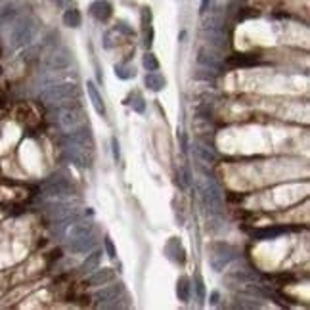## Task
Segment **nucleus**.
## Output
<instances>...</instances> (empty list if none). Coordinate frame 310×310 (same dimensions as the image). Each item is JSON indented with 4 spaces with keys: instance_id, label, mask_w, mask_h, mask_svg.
Returning <instances> with one entry per match:
<instances>
[{
    "instance_id": "f257e3e1",
    "label": "nucleus",
    "mask_w": 310,
    "mask_h": 310,
    "mask_svg": "<svg viewBox=\"0 0 310 310\" xmlns=\"http://www.w3.org/2000/svg\"><path fill=\"white\" fill-rule=\"evenodd\" d=\"M199 194H201V199H203V205L207 207V211H209L211 215H221L222 207H224L222 190L211 177H207L203 180V184L199 186Z\"/></svg>"
},
{
    "instance_id": "f03ea898",
    "label": "nucleus",
    "mask_w": 310,
    "mask_h": 310,
    "mask_svg": "<svg viewBox=\"0 0 310 310\" xmlns=\"http://www.w3.org/2000/svg\"><path fill=\"white\" fill-rule=\"evenodd\" d=\"M79 94H81V89L75 83H58V85H48L41 92V100H44L48 106H56L71 98H79Z\"/></svg>"
},
{
    "instance_id": "7ed1b4c3",
    "label": "nucleus",
    "mask_w": 310,
    "mask_h": 310,
    "mask_svg": "<svg viewBox=\"0 0 310 310\" xmlns=\"http://www.w3.org/2000/svg\"><path fill=\"white\" fill-rule=\"evenodd\" d=\"M56 113H58L60 127H62L66 133L75 131L77 127L85 125V121H87V115H85V111H83L81 104H79L77 100H73L71 104H67V106H64V108L56 110Z\"/></svg>"
},
{
    "instance_id": "20e7f679",
    "label": "nucleus",
    "mask_w": 310,
    "mask_h": 310,
    "mask_svg": "<svg viewBox=\"0 0 310 310\" xmlns=\"http://www.w3.org/2000/svg\"><path fill=\"white\" fill-rule=\"evenodd\" d=\"M66 157L77 167L87 169L94 163V144H66Z\"/></svg>"
},
{
    "instance_id": "39448f33",
    "label": "nucleus",
    "mask_w": 310,
    "mask_h": 310,
    "mask_svg": "<svg viewBox=\"0 0 310 310\" xmlns=\"http://www.w3.org/2000/svg\"><path fill=\"white\" fill-rule=\"evenodd\" d=\"M46 198L52 199H62V198H71L75 194V188L71 186V182L64 177H50L43 184Z\"/></svg>"
},
{
    "instance_id": "423d86ee",
    "label": "nucleus",
    "mask_w": 310,
    "mask_h": 310,
    "mask_svg": "<svg viewBox=\"0 0 310 310\" xmlns=\"http://www.w3.org/2000/svg\"><path fill=\"white\" fill-rule=\"evenodd\" d=\"M236 257V249L228 244H215L211 249V259L209 263L213 266L215 272H221L224 270V266L230 265V261Z\"/></svg>"
},
{
    "instance_id": "0eeeda50",
    "label": "nucleus",
    "mask_w": 310,
    "mask_h": 310,
    "mask_svg": "<svg viewBox=\"0 0 310 310\" xmlns=\"http://www.w3.org/2000/svg\"><path fill=\"white\" fill-rule=\"evenodd\" d=\"M123 284H111V286H104L102 289H98L96 291V295H94V299L98 301V307L100 305H104V303H111V301H117L121 295H123Z\"/></svg>"
},
{
    "instance_id": "6e6552de",
    "label": "nucleus",
    "mask_w": 310,
    "mask_h": 310,
    "mask_svg": "<svg viewBox=\"0 0 310 310\" xmlns=\"http://www.w3.org/2000/svg\"><path fill=\"white\" fill-rule=\"evenodd\" d=\"M115 280V270H111V268H96L94 272H90L89 278H87V282H85V286H89V288H100V286H106V284H110Z\"/></svg>"
},
{
    "instance_id": "1a4fd4ad",
    "label": "nucleus",
    "mask_w": 310,
    "mask_h": 310,
    "mask_svg": "<svg viewBox=\"0 0 310 310\" xmlns=\"http://www.w3.org/2000/svg\"><path fill=\"white\" fill-rule=\"evenodd\" d=\"M33 25L29 22H20L16 27H14V33H12V44L14 46H23V44H29L31 39H33Z\"/></svg>"
},
{
    "instance_id": "9d476101",
    "label": "nucleus",
    "mask_w": 310,
    "mask_h": 310,
    "mask_svg": "<svg viewBox=\"0 0 310 310\" xmlns=\"http://www.w3.org/2000/svg\"><path fill=\"white\" fill-rule=\"evenodd\" d=\"M67 247L71 253H77V255H85V253H90L94 247H96V238L92 234H87V236H81V238H75V240H69L67 242Z\"/></svg>"
},
{
    "instance_id": "9b49d317",
    "label": "nucleus",
    "mask_w": 310,
    "mask_h": 310,
    "mask_svg": "<svg viewBox=\"0 0 310 310\" xmlns=\"http://www.w3.org/2000/svg\"><path fill=\"white\" fill-rule=\"evenodd\" d=\"M69 66H71V54H69V50H66V48L54 52L50 56V60H48V67L52 71H64Z\"/></svg>"
},
{
    "instance_id": "f8f14e48",
    "label": "nucleus",
    "mask_w": 310,
    "mask_h": 310,
    "mask_svg": "<svg viewBox=\"0 0 310 310\" xmlns=\"http://www.w3.org/2000/svg\"><path fill=\"white\" fill-rule=\"evenodd\" d=\"M288 228L284 226H270V228H259V230H253L251 232V238L257 240V242H266V240H276L280 238L282 234H286Z\"/></svg>"
},
{
    "instance_id": "ddd939ff",
    "label": "nucleus",
    "mask_w": 310,
    "mask_h": 310,
    "mask_svg": "<svg viewBox=\"0 0 310 310\" xmlns=\"http://www.w3.org/2000/svg\"><path fill=\"white\" fill-rule=\"evenodd\" d=\"M90 14L98 20V22H108L113 14V8L108 0H96L92 6H90Z\"/></svg>"
},
{
    "instance_id": "4468645a",
    "label": "nucleus",
    "mask_w": 310,
    "mask_h": 310,
    "mask_svg": "<svg viewBox=\"0 0 310 310\" xmlns=\"http://www.w3.org/2000/svg\"><path fill=\"white\" fill-rule=\"evenodd\" d=\"M94 230V224L89 221H77L75 224H71L67 228L66 238L67 240H75V238H81V236H87V234H92Z\"/></svg>"
},
{
    "instance_id": "2eb2a0df",
    "label": "nucleus",
    "mask_w": 310,
    "mask_h": 310,
    "mask_svg": "<svg viewBox=\"0 0 310 310\" xmlns=\"http://www.w3.org/2000/svg\"><path fill=\"white\" fill-rule=\"evenodd\" d=\"M198 64H199L201 67L211 69V71H219L222 66L221 60H219V56L213 54V52H207V50H201L199 54H198Z\"/></svg>"
},
{
    "instance_id": "dca6fc26",
    "label": "nucleus",
    "mask_w": 310,
    "mask_h": 310,
    "mask_svg": "<svg viewBox=\"0 0 310 310\" xmlns=\"http://www.w3.org/2000/svg\"><path fill=\"white\" fill-rule=\"evenodd\" d=\"M87 90H89V96H90V100H92V106H94L96 113L102 115V117H106V104H104V98L100 96V92H98L96 85H94L92 81L87 83Z\"/></svg>"
},
{
    "instance_id": "f3484780",
    "label": "nucleus",
    "mask_w": 310,
    "mask_h": 310,
    "mask_svg": "<svg viewBox=\"0 0 310 310\" xmlns=\"http://www.w3.org/2000/svg\"><path fill=\"white\" fill-rule=\"evenodd\" d=\"M226 64L232 67H251L259 64V58L253 54H236V56H230Z\"/></svg>"
},
{
    "instance_id": "a211bd4d",
    "label": "nucleus",
    "mask_w": 310,
    "mask_h": 310,
    "mask_svg": "<svg viewBox=\"0 0 310 310\" xmlns=\"http://www.w3.org/2000/svg\"><path fill=\"white\" fill-rule=\"evenodd\" d=\"M71 211H73V207H71L69 203L54 201V203H50V205H48V209H46V215H48L52 221H58V219L66 217L67 213H71Z\"/></svg>"
},
{
    "instance_id": "6ab92c4d",
    "label": "nucleus",
    "mask_w": 310,
    "mask_h": 310,
    "mask_svg": "<svg viewBox=\"0 0 310 310\" xmlns=\"http://www.w3.org/2000/svg\"><path fill=\"white\" fill-rule=\"evenodd\" d=\"M194 154H196V157L199 159L201 163H205V165H213V163H217V154H215V152H213V148H209V146L194 144Z\"/></svg>"
},
{
    "instance_id": "aec40b11",
    "label": "nucleus",
    "mask_w": 310,
    "mask_h": 310,
    "mask_svg": "<svg viewBox=\"0 0 310 310\" xmlns=\"http://www.w3.org/2000/svg\"><path fill=\"white\" fill-rule=\"evenodd\" d=\"M100 259H102V251H92L90 255H87L85 263L79 266V272L89 276L90 272H94L96 268H100Z\"/></svg>"
},
{
    "instance_id": "412c9836",
    "label": "nucleus",
    "mask_w": 310,
    "mask_h": 310,
    "mask_svg": "<svg viewBox=\"0 0 310 310\" xmlns=\"http://www.w3.org/2000/svg\"><path fill=\"white\" fill-rule=\"evenodd\" d=\"M165 85H167V81H165L163 75H159V73H155V71H152L150 75H146V87L152 90V92L163 90L165 89Z\"/></svg>"
},
{
    "instance_id": "4be33fe9",
    "label": "nucleus",
    "mask_w": 310,
    "mask_h": 310,
    "mask_svg": "<svg viewBox=\"0 0 310 310\" xmlns=\"http://www.w3.org/2000/svg\"><path fill=\"white\" fill-rule=\"evenodd\" d=\"M190 293H192V286H190V280L186 276H182L177 284V295L182 303H188L190 301Z\"/></svg>"
},
{
    "instance_id": "5701e85b",
    "label": "nucleus",
    "mask_w": 310,
    "mask_h": 310,
    "mask_svg": "<svg viewBox=\"0 0 310 310\" xmlns=\"http://www.w3.org/2000/svg\"><path fill=\"white\" fill-rule=\"evenodd\" d=\"M83 22V18H81V12L79 10H75V8H69L66 14H64V25L66 27H79Z\"/></svg>"
},
{
    "instance_id": "b1692460",
    "label": "nucleus",
    "mask_w": 310,
    "mask_h": 310,
    "mask_svg": "<svg viewBox=\"0 0 310 310\" xmlns=\"http://www.w3.org/2000/svg\"><path fill=\"white\" fill-rule=\"evenodd\" d=\"M129 104H131V108H133L134 111H138V113H144V111H146L144 98H142L140 94H133V96H131V100H129Z\"/></svg>"
},
{
    "instance_id": "393cba45",
    "label": "nucleus",
    "mask_w": 310,
    "mask_h": 310,
    "mask_svg": "<svg viewBox=\"0 0 310 310\" xmlns=\"http://www.w3.org/2000/svg\"><path fill=\"white\" fill-rule=\"evenodd\" d=\"M115 75L119 77V79H131L136 75V71H134L133 67H127V66H115Z\"/></svg>"
},
{
    "instance_id": "a878e982",
    "label": "nucleus",
    "mask_w": 310,
    "mask_h": 310,
    "mask_svg": "<svg viewBox=\"0 0 310 310\" xmlns=\"http://www.w3.org/2000/svg\"><path fill=\"white\" fill-rule=\"evenodd\" d=\"M144 67L148 71H157L159 69V62H157V58H155L154 54H146L144 56Z\"/></svg>"
},
{
    "instance_id": "bb28decb",
    "label": "nucleus",
    "mask_w": 310,
    "mask_h": 310,
    "mask_svg": "<svg viewBox=\"0 0 310 310\" xmlns=\"http://www.w3.org/2000/svg\"><path fill=\"white\" fill-rule=\"evenodd\" d=\"M194 288H196V293H198V301L203 303V301H205V284H203V280H201L199 274L196 276V284H194Z\"/></svg>"
},
{
    "instance_id": "cd10ccee",
    "label": "nucleus",
    "mask_w": 310,
    "mask_h": 310,
    "mask_svg": "<svg viewBox=\"0 0 310 310\" xmlns=\"http://www.w3.org/2000/svg\"><path fill=\"white\" fill-rule=\"evenodd\" d=\"M144 29H146V37H144V46L146 48H150L152 43H154V29L150 27V25H144Z\"/></svg>"
},
{
    "instance_id": "c85d7f7f",
    "label": "nucleus",
    "mask_w": 310,
    "mask_h": 310,
    "mask_svg": "<svg viewBox=\"0 0 310 310\" xmlns=\"http://www.w3.org/2000/svg\"><path fill=\"white\" fill-rule=\"evenodd\" d=\"M104 245H106V251H108V257H110V259H115V257H117V251H115L113 242H111L108 236H106V240H104Z\"/></svg>"
},
{
    "instance_id": "c756f323",
    "label": "nucleus",
    "mask_w": 310,
    "mask_h": 310,
    "mask_svg": "<svg viewBox=\"0 0 310 310\" xmlns=\"http://www.w3.org/2000/svg\"><path fill=\"white\" fill-rule=\"evenodd\" d=\"M111 144H113V157L119 159V142H117V138H113Z\"/></svg>"
},
{
    "instance_id": "7c9ffc66",
    "label": "nucleus",
    "mask_w": 310,
    "mask_h": 310,
    "mask_svg": "<svg viewBox=\"0 0 310 310\" xmlns=\"http://www.w3.org/2000/svg\"><path fill=\"white\" fill-rule=\"evenodd\" d=\"M209 6H211V0H203V2H201V8H199L201 16H205V14H207V8H209Z\"/></svg>"
},
{
    "instance_id": "2f4dec72",
    "label": "nucleus",
    "mask_w": 310,
    "mask_h": 310,
    "mask_svg": "<svg viewBox=\"0 0 310 310\" xmlns=\"http://www.w3.org/2000/svg\"><path fill=\"white\" fill-rule=\"evenodd\" d=\"M219 297H221L219 291H213V293H211V305H217V303H219Z\"/></svg>"
}]
</instances>
